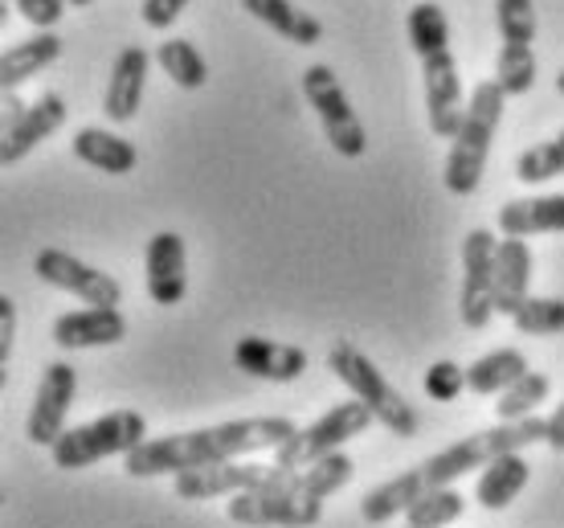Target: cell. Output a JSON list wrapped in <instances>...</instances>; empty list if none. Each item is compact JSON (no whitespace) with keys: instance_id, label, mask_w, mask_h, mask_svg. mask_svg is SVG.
<instances>
[{"instance_id":"obj_1","label":"cell","mask_w":564,"mask_h":528,"mask_svg":"<svg viewBox=\"0 0 564 528\" xmlns=\"http://www.w3.org/2000/svg\"><path fill=\"white\" fill-rule=\"evenodd\" d=\"M532 443H549V418L532 414V418H520V422H499V427L463 434L458 443L430 455L413 472L372 487L365 496V504H360V516H365L368 525H389L397 513H410V504H417L422 496L437 492V487H451L466 472L487 467L499 455H516V451H523V446Z\"/></svg>"},{"instance_id":"obj_2","label":"cell","mask_w":564,"mask_h":528,"mask_svg":"<svg viewBox=\"0 0 564 528\" xmlns=\"http://www.w3.org/2000/svg\"><path fill=\"white\" fill-rule=\"evenodd\" d=\"M291 434H299L291 418H234L221 427L148 439L123 459V472L131 479H152V475H184L197 472V467H217V463H234V459L262 455V451L274 455Z\"/></svg>"},{"instance_id":"obj_3","label":"cell","mask_w":564,"mask_h":528,"mask_svg":"<svg viewBox=\"0 0 564 528\" xmlns=\"http://www.w3.org/2000/svg\"><path fill=\"white\" fill-rule=\"evenodd\" d=\"M356 463L344 451L319 459L303 472H274L258 487L226 504V516L246 528H315L324 520V500L352 479Z\"/></svg>"},{"instance_id":"obj_4","label":"cell","mask_w":564,"mask_h":528,"mask_svg":"<svg viewBox=\"0 0 564 528\" xmlns=\"http://www.w3.org/2000/svg\"><path fill=\"white\" fill-rule=\"evenodd\" d=\"M410 45L422 57V83H425V111H430V131L437 140H454L466 119L463 107V78L451 50V25L446 13L434 0H422L410 9Z\"/></svg>"},{"instance_id":"obj_5","label":"cell","mask_w":564,"mask_h":528,"mask_svg":"<svg viewBox=\"0 0 564 528\" xmlns=\"http://www.w3.org/2000/svg\"><path fill=\"white\" fill-rule=\"evenodd\" d=\"M503 103H508V95L495 78H482L470 90L466 119L451 143V157H446V188L454 197H470L479 188L482 172H487V157H491V140L499 131V119H503Z\"/></svg>"},{"instance_id":"obj_6","label":"cell","mask_w":564,"mask_h":528,"mask_svg":"<svg viewBox=\"0 0 564 528\" xmlns=\"http://www.w3.org/2000/svg\"><path fill=\"white\" fill-rule=\"evenodd\" d=\"M327 369L336 373L339 381L352 389L356 401H365L368 414L377 418L389 434H397V439H413V434L422 430L417 410L397 394V386L384 381V373L377 369V365H372V360H368L352 341H336L332 348H327Z\"/></svg>"},{"instance_id":"obj_7","label":"cell","mask_w":564,"mask_h":528,"mask_svg":"<svg viewBox=\"0 0 564 528\" xmlns=\"http://www.w3.org/2000/svg\"><path fill=\"white\" fill-rule=\"evenodd\" d=\"M143 443H148V418L135 414V410H111V414L90 418L83 427H70L50 446V455H54V467H62V472H83L99 459H128Z\"/></svg>"},{"instance_id":"obj_8","label":"cell","mask_w":564,"mask_h":528,"mask_svg":"<svg viewBox=\"0 0 564 528\" xmlns=\"http://www.w3.org/2000/svg\"><path fill=\"white\" fill-rule=\"evenodd\" d=\"M377 418L368 414L365 401H344V406H332L327 414H319L311 427H303L299 434H291L286 443L274 451V467L279 472H299V467H315L319 459L336 455L344 443L360 439Z\"/></svg>"},{"instance_id":"obj_9","label":"cell","mask_w":564,"mask_h":528,"mask_svg":"<svg viewBox=\"0 0 564 528\" xmlns=\"http://www.w3.org/2000/svg\"><path fill=\"white\" fill-rule=\"evenodd\" d=\"M495 21H499V62H495V83L503 86L508 99H520L536 86V4L532 0H495Z\"/></svg>"},{"instance_id":"obj_10","label":"cell","mask_w":564,"mask_h":528,"mask_svg":"<svg viewBox=\"0 0 564 528\" xmlns=\"http://www.w3.org/2000/svg\"><path fill=\"white\" fill-rule=\"evenodd\" d=\"M303 95L307 103L315 107L319 115V128L324 136L332 140L344 160H360L368 152V136H365V123H360V115L352 111V103L344 95V86H339L336 71L324 66V62H315L303 71Z\"/></svg>"},{"instance_id":"obj_11","label":"cell","mask_w":564,"mask_h":528,"mask_svg":"<svg viewBox=\"0 0 564 528\" xmlns=\"http://www.w3.org/2000/svg\"><path fill=\"white\" fill-rule=\"evenodd\" d=\"M495 234L491 229H470L463 238V295H458V312H463L466 328H487L495 315Z\"/></svg>"},{"instance_id":"obj_12","label":"cell","mask_w":564,"mask_h":528,"mask_svg":"<svg viewBox=\"0 0 564 528\" xmlns=\"http://www.w3.org/2000/svg\"><path fill=\"white\" fill-rule=\"evenodd\" d=\"M33 271H37V279H45L50 287L70 291V295H78V300L90 303V308H119V303H123V287H119V279H111L107 271L90 267V262H83V258L66 255V250H57V246H50V250L37 255Z\"/></svg>"},{"instance_id":"obj_13","label":"cell","mask_w":564,"mask_h":528,"mask_svg":"<svg viewBox=\"0 0 564 528\" xmlns=\"http://www.w3.org/2000/svg\"><path fill=\"white\" fill-rule=\"evenodd\" d=\"M74 394H78V369L66 365V360H54L45 365L42 386H37V398H33V410H29V427L25 434L37 446H54L62 434H66V414L74 406Z\"/></svg>"},{"instance_id":"obj_14","label":"cell","mask_w":564,"mask_h":528,"mask_svg":"<svg viewBox=\"0 0 564 528\" xmlns=\"http://www.w3.org/2000/svg\"><path fill=\"white\" fill-rule=\"evenodd\" d=\"M274 472V463H254V459H234L217 467H197V472L172 475V492L181 500H217V496H241L258 487Z\"/></svg>"},{"instance_id":"obj_15","label":"cell","mask_w":564,"mask_h":528,"mask_svg":"<svg viewBox=\"0 0 564 528\" xmlns=\"http://www.w3.org/2000/svg\"><path fill=\"white\" fill-rule=\"evenodd\" d=\"M234 365L250 377H262V381H299L307 373V353L299 344H279L267 341V336H241L234 344Z\"/></svg>"},{"instance_id":"obj_16","label":"cell","mask_w":564,"mask_h":528,"mask_svg":"<svg viewBox=\"0 0 564 528\" xmlns=\"http://www.w3.org/2000/svg\"><path fill=\"white\" fill-rule=\"evenodd\" d=\"M143 267H148V295L160 308H176L188 291V274H184V243L181 234L172 229H160L148 243V255H143Z\"/></svg>"},{"instance_id":"obj_17","label":"cell","mask_w":564,"mask_h":528,"mask_svg":"<svg viewBox=\"0 0 564 528\" xmlns=\"http://www.w3.org/2000/svg\"><path fill=\"white\" fill-rule=\"evenodd\" d=\"M148 71H152V54L140 50V45H128L119 50L111 66V83H107V95H102V111L111 123H128L135 119L143 103V83H148Z\"/></svg>"},{"instance_id":"obj_18","label":"cell","mask_w":564,"mask_h":528,"mask_svg":"<svg viewBox=\"0 0 564 528\" xmlns=\"http://www.w3.org/2000/svg\"><path fill=\"white\" fill-rule=\"evenodd\" d=\"M123 336H128V320L119 308H83V312H66L54 320V344L66 353L119 344Z\"/></svg>"},{"instance_id":"obj_19","label":"cell","mask_w":564,"mask_h":528,"mask_svg":"<svg viewBox=\"0 0 564 528\" xmlns=\"http://www.w3.org/2000/svg\"><path fill=\"white\" fill-rule=\"evenodd\" d=\"M62 123H66V99H62L57 90L37 95V99L29 103L25 119H21L13 131H4V140H0V160H4V164H21V160H25L42 140H50Z\"/></svg>"},{"instance_id":"obj_20","label":"cell","mask_w":564,"mask_h":528,"mask_svg":"<svg viewBox=\"0 0 564 528\" xmlns=\"http://www.w3.org/2000/svg\"><path fill=\"white\" fill-rule=\"evenodd\" d=\"M532 246L523 238H503L499 255H495V312L516 315L528 300V287H532Z\"/></svg>"},{"instance_id":"obj_21","label":"cell","mask_w":564,"mask_h":528,"mask_svg":"<svg viewBox=\"0 0 564 528\" xmlns=\"http://www.w3.org/2000/svg\"><path fill=\"white\" fill-rule=\"evenodd\" d=\"M503 238H536V234H564V193L552 197H523L508 201L499 209Z\"/></svg>"},{"instance_id":"obj_22","label":"cell","mask_w":564,"mask_h":528,"mask_svg":"<svg viewBox=\"0 0 564 528\" xmlns=\"http://www.w3.org/2000/svg\"><path fill=\"white\" fill-rule=\"evenodd\" d=\"M74 157L83 160V164H90V169L107 172V176H128V172H135V164H140L135 143H128L123 136L102 131V128L74 131Z\"/></svg>"},{"instance_id":"obj_23","label":"cell","mask_w":564,"mask_h":528,"mask_svg":"<svg viewBox=\"0 0 564 528\" xmlns=\"http://www.w3.org/2000/svg\"><path fill=\"white\" fill-rule=\"evenodd\" d=\"M241 9L258 17L267 29H274L279 37L295 45H319L324 42V25L319 17H311L307 9H299L295 0H241Z\"/></svg>"},{"instance_id":"obj_24","label":"cell","mask_w":564,"mask_h":528,"mask_svg":"<svg viewBox=\"0 0 564 528\" xmlns=\"http://www.w3.org/2000/svg\"><path fill=\"white\" fill-rule=\"evenodd\" d=\"M57 57H62V37H57L54 29L33 33L25 42H17L13 50H4V57H0V86H4V90H17V86L29 83L33 74H42L45 66H54Z\"/></svg>"},{"instance_id":"obj_25","label":"cell","mask_w":564,"mask_h":528,"mask_svg":"<svg viewBox=\"0 0 564 528\" xmlns=\"http://www.w3.org/2000/svg\"><path fill=\"white\" fill-rule=\"evenodd\" d=\"M532 479V463L516 451V455H499L495 463H487L479 475V487H475V500L487 508V513H503L516 496Z\"/></svg>"},{"instance_id":"obj_26","label":"cell","mask_w":564,"mask_h":528,"mask_svg":"<svg viewBox=\"0 0 564 528\" xmlns=\"http://www.w3.org/2000/svg\"><path fill=\"white\" fill-rule=\"evenodd\" d=\"M528 357L520 348H495V353H482L470 369H466V389L479 394V398H495V394H508L520 377H528Z\"/></svg>"},{"instance_id":"obj_27","label":"cell","mask_w":564,"mask_h":528,"mask_svg":"<svg viewBox=\"0 0 564 528\" xmlns=\"http://www.w3.org/2000/svg\"><path fill=\"white\" fill-rule=\"evenodd\" d=\"M155 62H160V71L169 74L181 90H200V86L209 83L205 57H200L197 45L184 42V37H169V42L155 45Z\"/></svg>"},{"instance_id":"obj_28","label":"cell","mask_w":564,"mask_h":528,"mask_svg":"<svg viewBox=\"0 0 564 528\" xmlns=\"http://www.w3.org/2000/svg\"><path fill=\"white\" fill-rule=\"evenodd\" d=\"M549 394H552L549 373L532 369L528 377H520L508 394H499V401H495V414H499V422H520V418H532L540 410V401H549Z\"/></svg>"},{"instance_id":"obj_29","label":"cell","mask_w":564,"mask_h":528,"mask_svg":"<svg viewBox=\"0 0 564 528\" xmlns=\"http://www.w3.org/2000/svg\"><path fill=\"white\" fill-rule=\"evenodd\" d=\"M466 513V500L454 487H437L430 496H422L417 504H410L405 513V528H446Z\"/></svg>"},{"instance_id":"obj_30","label":"cell","mask_w":564,"mask_h":528,"mask_svg":"<svg viewBox=\"0 0 564 528\" xmlns=\"http://www.w3.org/2000/svg\"><path fill=\"white\" fill-rule=\"evenodd\" d=\"M520 336H561L564 332V300L552 295H528L523 308L511 315Z\"/></svg>"},{"instance_id":"obj_31","label":"cell","mask_w":564,"mask_h":528,"mask_svg":"<svg viewBox=\"0 0 564 528\" xmlns=\"http://www.w3.org/2000/svg\"><path fill=\"white\" fill-rule=\"evenodd\" d=\"M564 172V131L556 140H544L536 148H528L520 160H516V181L523 185H544L552 176Z\"/></svg>"},{"instance_id":"obj_32","label":"cell","mask_w":564,"mask_h":528,"mask_svg":"<svg viewBox=\"0 0 564 528\" xmlns=\"http://www.w3.org/2000/svg\"><path fill=\"white\" fill-rule=\"evenodd\" d=\"M422 389L430 394V401H454L466 389V369L454 360H437L422 377Z\"/></svg>"},{"instance_id":"obj_33","label":"cell","mask_w":564,"mask_h":528,"mask_svg":"<svg viewBox=\"0 0 564 528\" xmlns=\"http://www.w3.org/2000/svg\"><path fill=\"white\" fill-rule=\"evenodd\" d=\"M13 9L25 17L37 33H45V29H54L57 21H62V13H66V0H13Z\"/></svg>"},{"instance_id":"obj_34","label":"cell","mask_w":564,"mask_h":528,"mask_svg":"<svg viewBox=\"0 0 564 528\" xmlns=\"http://www.w3.org/2000/svg\"><path fill=\"white\" fill-rule=\"evenodd\" d=\"M188 0H143V25L148 29H169L184 13Z\"/></svg>"},{"instance_id":"obj_35","label":"cell","mask_w":564,"mask_h":528,"mask_svg":"<svg viewBox=\"0 0 564 528\" xmlns=\"http://www.w3.org/2000/svg\"><path fill=\"white\" fill-rule=\"evenodd\" d=\"M13 341H17V303L9 295H0V369H4V360L13 357Z\"/></svg>"},{"instance_id":"obj_36","label":"cell","mask_w":564,"mask_h":528,"mask_svg":"<svg viewBox=\"0 0 564 528\" xmlns=\"http://www.w3.org/2000/svg\"><path fill=\"white\" fill-rule=\"evenodd\" d=\"M29 103L17 99V90H4V131H13L21 119H25Z\"/></svg>"},{"instance_id":"obj_37","label":"cell","mask_w":564,"mask_h":528,"mask_svg":"<svg viewBox=\"0 0 564 528\" xmlns=\"http://www.w3.org/2000/svg\"><path fill=\"white\" fill-rule=\"evenodd\" d=\"M549 446L552 451H564V401L552 410V418H549Z\"/></svg>"},{"instance_id":"obj_38","label":"cell","mask_w":564,"mask_h":528,"mask_svg":"<svg viewBox=\"0 0 564 528\" xmlns=\"http://www.w3.org/2000/svg\"><path fill=\"white\" fill-rule=\"evenodd\" d=\"M66 4H70V9H83V4H90V0H66Z\"/></svg>"},{"instance_id":"obj_39","label":"cell","mask_w":564,"mask_h":528,"mask_svg":"<svg viewBox=\"0 0 564 528\" xmlns=\"http://www.w3.org/2000/svg\"><path fill=\"white\" fill-rule=\"evenodd\" d=\"M556 90H561V95H564V71L556 74Z\"/></svg>"}]
</instances>
